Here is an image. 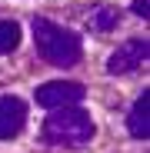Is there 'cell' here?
Instances as JSON below:
<instances>
[{"instance_id":"1","label":"cell","mask_w":150,"mask_h":153,"mask_svg":"<svg viewBox=\"0 0 150 153\" xmlns=\"http://www.w3.org/2000/svg\"><path fill=\"white\" fill-rule=\"evenodd\" d=\"M43 140L50 146H67L77 150L93 140V120L80 107H60L43 120Z\"/></svg>"},{"instance_id":"2","label":"cell","mask_w":150,"mask_h":153,"mask_svg":"<svg viewBox=\"0 0 150 153\" xmlns=\"http://www.w3.org/2000/svg\"><path fill=\"white\" fill-rule=\"evenodd\" d=\"M34 43H37V53L43 60H50L54 67H70V63H77L80 53H84L77 33L63 30V27H57L54 20H43V17L34 20Z\"/></svg>"},{"instance_id":"3","label":"cell","mask_w":150,"mask_h":153,"mask_svg":"<svg viewBox=\"0 0 150 153\" xmlns=\"http://www.w3.org/2000/svg\"><path fill=\"white\" fill-rule=\"evenodd\" d=\"M147 57H150V43H147L143 37L123 40V43L113 50V53H110V60H107V73H110V76L134 73L137 67H143V63H147Z\"/></svg>"},{"instance_id":"4","label":"cell","mask_w":150,"mask_h":153,"mask_svg":"<svg viewBox=\"0 0 150 153\" xmlns=\"http://www.w3.org/2000/svg\"><path fill=\"white\" fill-rule=\"evenodd\" d=\"M84 83H73V80H50L37 87V103L47 110H60V107H77L84 100Z\"/></svg>"},{"instance_id":"5","label":"cell","mask_w":150,"mask_h":153,"mask_svg":"<svg viewBox=\"0 0 150 153\" xmlns=\"http://www.w3.org/2000/svg\"><path fill=\"white\" fill-rule=\"evenodd\" d=\"M27 123V103L20 97H0V140H10Z\"/></svg>"},{"instance_id":"6","label":"cell","mask_w":150,"mask_h":153,"mask_svg":"<svg viewBox=\"0 0 150 153\" xmlns=\"http://www.w3.org/2000/svg\"><path fill=\"white\" fill-rule=\"evenodd\" d=\"M127 130H130V137H137V140H147V137H150V93H147V90H143V97H137V103L130 107Z\"/></svg>"},{"instance_id":"7","label":"cell","mask_w":150,"mask_h":153,"mask_svg":"<svg viewBox=\"0 0 150 153\" xmlns=\"http://www.w3.org/2000/svg\"><path fill=\"white\" fill-rule=\"evenodd\" d=\"M117 20H120V13H117L113 7H107V4H100V7H93V10H90V17H87V23H90V30H100V33H107V30H113V27H117Z\"/></svg>"},{"instance_id":"8","label":"cell","mask_w":150,"mask_h":153,"mask_svg":"<svg viewBox=\"0 0 150 153\" xmlns=\"http://www.w3.org/2000/svg\"><path fill=\"white\" fill-rule=\"evenodd\" d=\"M20 43V27L13 20H0V53H10Z\"/></svg>"},{"instance_id":"9","label":"cell","mask_w":150,"mask_h":153,"mask_svg":"<svg viewBox=\"0 0 150 153\" xmlns=\"http://www.w3.org/2000/svg\"><path fill=\"white\" fill-rule=\"evenodd\" d=\"M147 10H150V0H134V13H137V17H143V20H147V17H150Z\"/></svg>"}]
</instances>
